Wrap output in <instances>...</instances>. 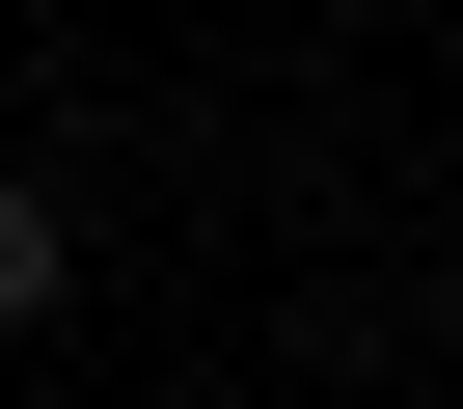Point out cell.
<instances>
[{"mask_svg": "<svg viewBox=\"0 0 463 409\" xmlns=\"http://www.w3.org/2000/svg\"><path fill=\"white\" fill-rule=\"evenodd\" d=\"M82 300V219H55V191H0V328H55Z\"/></svg>", "mask_w": 463, "mask_h": 409, "instance_id": "cell-1", "label": "cell"}]
</instances>
